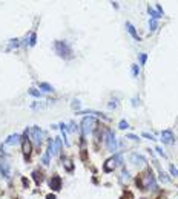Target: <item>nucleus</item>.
I'll list each match as a JSON object with an SVG mask.
<instances>
[{"instance_id": "nucleus-22", "label": "nucleus", "mask_w": 178, "mask_h": 199, "mask_svg": "<svg viewBox=\"0 0 178 199\" xmlns=\"http://www.w3.org/2000/svg\"><path fill=\"white\" fill-rule=\"evenodd\" d=\"M32 176H34V179H35V182H37V184H40V182H42V179H43V178H42V173H39L37 170H35V171H32Z\"/></svg>"}, {"instance_id": "nucleus-28", "label": "nucleus", "mask_w": 178, "mask_h": 199, "mask_svg": "<svg viewBox=\"0 0 178 199\" xmlns=\"http://www.w3.org/2000/svg\"><path fill=\"white\" fill-rule=\"evenodd\" d=\"M147 60V55L146 54H140V64H144Z\"/></svg>"}, {"instance_id": "nucleus-6", "label": "nucleus", "mask_w": 178, "mask_h": 199, "mask_svg": "<svg viewBox=\"0 0 178 199\" xmlns=\"http://www.w3.org/2000/svg\"><path fill=\"white\" fill-rule=\"evenodd\" d=\"M31 136H32L34 144L40 147L42 142H43V132H42V129L39 126H32V129H31Z\"/></svg>"}, {"instance_id": "nucleus-16", "label": "nucleus", "mask_w": 178, "mask_h": 199, "mask_svg": "<svg viewBox=\"0 0 178 199\" xmlns=\"http://www.w3.org/2000/svg\"><path fill=\"white\" fill-rule=\"evenodd\" d=\"M39 87H40V90H43V92H52V86L48 84V83H39Z\"/></svg>"}, {"instance_id": "nucleus-29", "label": "nucleus", "mask_w": 178, "mask_h": 199, "mask_svg": "<svg viewBox=\"0 0 178 199\" xmlns=\"http://www.w3.org/2000/svg\"><path fill=\"white\" fill-rule=\"evenodd\" d=\"M143 136H144V138H149L150 141H155V136H154V135H150V133H147V132H144Z\"/></svg>"}, {"instance_id": "nucleus-24", "label": "nucleus", "mask_w": 178, "mask_h": 199, "mask_svg": "<svg viewBox=\"0 0 178 199\" xmlns=\"http://www.w3.org/2000/svg\"><path fill=\"white\" fill-rule=\"evenodd\" d=\"M118 127H120L121 130H124V129H128V127H129V123L126 121V119H121V121L118 123Z\"/></svg>"}, {"instance_id": "nucleus-19", "label": "nucleus", "mask_w": 178, "mask_h": 199, "mask_svg": "<svg viewBox=\"0 0 178 199\" xmlns=\"http://www.w3.org/2000/svg\"><path fill=\"white\" fill-rule=\"evenodd\" d=\"M19 45H20V40H19V38H12V40H9V49L19 48Z\"/></svg>"}, {"instance_id": "nucleus-2", "label": "nucleus", "mask_w": 178, "mask_h": 199, "mask_svg": "<svg viewBox=\"0 0 178 199\" xmlns=\"http://www.w3.org/2000/svg\"><path fill=\"white\" fill-rule=\"evenodd\" d=\"M143 190L149 189V190H155L157 189V182H155V178H154V173H152V170H147L144 176H143V184H141Z\"/></svg>"}, {"instance_id": "nucleus-11", "label": "nucleus", "mask_w": 178, "mask_h": 199, "mask_svg": "<svg viewBox=\"0 0 178 199\" xmlns=\"http://www.w3.org/2000/svg\"><path fill=\"white\" fill-rule=\"evenodd\" d=\"M19 141H20V135H19V133H12V135H9V136L5 139V142H3L2 145H16Z\"/></svg>"}, {"instance_id": "nucleus-13", "label": "nucleus", "mask_w": 178, "mask_h": 199, "mask_svg": "<svg viewBox=\"0 0 178 199\" xmlns=\"http://www.w3.org/2000/svg\"><path fill=\"white\" fill-rule=\"evenodd\" d=\"M126 29H128V32L132 35V38H135V40H138V42H140V35L137 34V31H135V26H134L131 22H126Z\"/></svg>"}, {"instance_id": "nucleus-15", "label": "nucleus", "mask_w": 178, "mask_h": 199, "mask_svg": "<svg viewBox=\"0 0 178 199\" xmlns=\"http://www.w3.org/2000/svg\"><path fill=\"white\" fill-rule=\"evenodd\" d=\"M147 12H149V14L152 16V19H155V20H158V19L161 17V14H160V12H158V11H155L154 8H150V6L147 8Z\"/></svg>"}, {"instance_id": "nucleus-34", "label": "nucleus", "mask_w": 178, "mask_h": 199, "mask_svg": "<svg viewBox=\"0 0 178 199\" xmlns=\"http://www.w3.org/2000/svg\"><path fill=\"white\" fill-rule=\"evenodd\" d=\"M155 8H157V11L160 12V14H163V8H161V5H158V3H155Z\"/></svg>"}, {"instance_id": "nucleus-23", "label": "nucleus", "mask_w": 178, "mask_h": 199, "mask_svg": "<svg viewBox=\"0 0 178 199\" xmlns=\"http://www.w3.org/2000/svg\"><path fill=\"white\" fill-rule=\"evenodd\" d=\"M131 71H132V75H134V77H138V74H140L138 64H132V66H131Z\"/></svg>"}, {"instance_id": "nucleus-17", "label": "nucleus", "mask_w": 178, "mask_h": 199, "mask_svg": "<svg viewBox=\"0 0 178 199\" xmlns=\"http://www.w3.org/2000/svg\"><path fill=\"white\" fill-rule=\"evenodd\" d=\"M28 94L32 95V97H35V98H42V92L37 90V89H34V87H31V89L28 90Z\"/></svg>"}, {"instance_id": "nucleus-5", "label": "nucleus", "mask_w": 178, "mask_h": 199, "mask_svg": "<svg viewBox=\"0 0 178 199\" xmlns=\"http://www.w3.org/2000/svg\"><path fill=\"white\" fill-rule=\"evenodd\" d=\"M94 126H95V118L94 116H86V118H83V121H82L83 136H86V135L91 133L92 129H94Z\"/></svg>"}, {"instance_id": "nucleus-1", "label": "nucleus", "mask_w": 178, "mask_h": 199, "mask_svg": "<svg viewBox=\"0 0 178 199\" xmlns=\"http://www.w3.org/2000/svg\"><path fill=\"white\" fill-rule=\"evenodd\" d=\"M54 49L58 54V57H61V58H71L72 57L71 46L66 42H63V40H57V42L54 43Z\"/></svg>"}, {"instance_id": "nucleus-36", "label": "nucleus", "mask_w": 178, "mask_h": 199, "mask_svg": "<svg viewBox=\"0 0 178 199\" xmlns=\"http://www.w3.org/2000/svg\"><path fill=\"white\" fill-rule=\"evenodd\" d=\"M46 199H55V196H54V195H48Z\"/></svg>"}, {"instance_id": "nucleus-7", "label": "nucleus", "mask_w": 178, "mask_h": 199, "mask_svg": "<svg viewBox=\"0 0 178 199\" xmlns=\"http://www.w3.org/2000/svg\"><path fill=\"white\" fill-rule=\"evenodd\" d=\"M28 133H29V130L26 129L23 138H22V152L25 153V156H29V153H31V142L28 139Z\"/></svg>"}, {"instance_id": "nucleus-4", "label": "nucleus", "mask_w": 178, "mask_h": 199, "mask_svg": "<svg viewBox=\"0 0 178 199\" xmlns=\"http://www.w3.org/2000/svg\"><path fill=\"white\" fill-rule=\"evenodd\" d=\"M105 144L109 152H115L117 150V138H115V133L112 130H108L106 135H105Z\"/></svg>"}, {"instance_id": "nucleus-3", "label": "nucleus", "mask_w": 178, "mask_h": 199, "mask_svg": "<svg viewBox=\"0 0 178 199\" xmlns=\"http://www.w3.org/2000/svg\"><path fill=\"white\" fill-rule=\"evenodd\" d=\"M61 150V139L60 138H54V139H49L48 142V153L52 155V156H58Z\"/></svg>"}, {"instance_id": "nucleus-30", "label": "nucleus", "mask_w": 178, "mask_h": 199, "mask_svg": "<svg viewBox=\"0 0 178 199\" xmlns=\"http://www.w3.org/2000/svg\"><path fill=\"white\" fill-rule=\"evenodd\" d=\"M121 175H123V179H129V171H128V170H124V168H123Z\"/></svg>"}, {"instance_id": "nucleus-31", "label": "nucleus", "mask_w": 178, "mask_h": 199, "mask_svg": "<svg viewBox=\"0 0 178 199\" xmlns=\"http://www.w3.org/2000/svg\"><path fill=\"white\" fill-rule=\"evenodd\" d=\"M171 173H172L174 176H177V175H178V168H175L174 165H171Z\"/></svg>"}, {"instance_id": "nucleus-10", "label": "nucleus", "mask_w": 178, "mask_h": 199, "mask_svg": "<svg viewBox=\"0 0 178 199\" xmlns=\"http://www.w3.org/2000/svg\"><path fill=\"white\" fill-rule=\"evenodd\" d=\"M0 173L5 179H9V175H11V170H9V164L6 161H2L0 162Z\"/></svg>"}, {"instance_id": "nucleus-18", "label": "nucleus", "mask_w": 178, "mask_h": 199, "mask_svg": "<svg viewBox=\"0 0 178 199\" xmlns=\"http://www.w3.org/2000/svg\"><path fill=\"white\" fill-rule=\"evenodd\" d=\"M157 28H158V22L155 19H150L149 20V29L150 31H157Z\"/></svg>"}, {"instance_id": "nucleus-33", "label": "nucleus", "mask_w": 178, "mask_h": 199, "mask_svg": "<svg viewBox=\"0 0 178 199\" xmlns=\"http://www.w3.org/2000/svg\"><path fill=\"white\" fill-rule=\"evenodd\" d=\"M140 104V100H137V98H134L132 100V106H134V107H137V106Z\"/></svg>"}, {"instance_id": "nucleus-21", "label": "nucleus", "mask_w": 178, "mask_h": 199, "mask_svg": "<svg viewBox=\"0 0 178 199\" xmlns=\"http://www.w3.org/2000/svg\"><path fill=\"white\" fill-rule=\"evenodd\" d=\"M49 156H51V155H49L48 152L43 153V156H42V164H43V165H49Z\"/></svg>"}, {"instance_id": "nucleus-27", "label": "nucleus", "mask_w": 178, "mask_h": 199, "mask_svg": "<svg viewBox=\"0 0 178 199\" xmlns=\"http://www.w3.org/2000/svg\"><path fill=\"white\" fill-rule=\"evenodd\" d=\"M108 107H109V109H115V107H117V100H112V101H109Z\"/></svg>"}, {"instance_id": "nucleus-32", "label": "nucleus", "mask_w": 178, "mask_h": 199, "mask_svg": "<svg viewBox=\"0 0 178 199\" xmlns=\"http://www.w3.org/2000/svg\"><path fill=\"white\" fill-rule=\"evenodd\" d=\"M155 150H157V152H158V153H160V155L163 156V158H166V153H164V152H163V149H161V147H157Z\"/></svg>"}, {"instance_id": "nucleus-9", "label": "nucleus", "mask_w": 178, "mask_h": 199, "mask_svg": "<svg viewBox=\"0 0 178 199\" xmlns=\"http://www.w3.org/2000/svg\"><path fill=\"white\" fill-rule=\"evenodd\" d=\"M49 187L54 192H58L61 189V178L58 175H54L52 178H51V181H49Z\"/></svg>"}, {"instance_id": "nucleus-20", "label": "nucleus", "mask_w": 178, "mask_h": 199, "mask_svg": "<svg viewBox=\"0 0 178 199\" xmlns=\"http://www.w3.org/2000/svg\"><path fill=\"white\" fill-rule=\"evenodd\" d=\"M37 43V34L35 32H31L29 34V46H34Z\"/></svg>"}, {"instance_id": "nucleus-12", "label": "nucleus", "mask_w": 178, "mask_h": 199, "mask_svg": "<svg viewBox=\"0 0 178 199\" xmlns=\"http://www.w3.org/2000/svg\"><path fill=\"white\" fill-rule=\"evenodd\" d=\"M131 162H132V164H137V165H141V164H146V158H144L143 155L132 153V155H131Z\"/></svg>"}, {"instance_id": "nucleus-14", "label": "nucleus", "mask_w": 178, "mask_h": 199, "mask_svg": "<svg viewBox=\"0 0 178 199\" xmlns=\"http://www.w3.org/2000/svg\"><path fill=\"white\" fill-rule=\"evenodd\" d=\"M114 165H115V161H114V158H111V159H108V161L105 162L103 170L106 171V173H111V171L114 170Z\"/></svg>"}, {"instance_id": "nucleus-35", "label": "nucleus", "mask_w": 178, "mask_h": 199, "mask_svg": "<svg viewBox=\"0 0 178 199\" xmlns=\"http://www.w3.org/2000/svg\"><path fill=\"white\" fill-rule=\"evenodd\" d=\"M128 138H129V139H134V141H138V136H135V135H132V133H129Z\"/></svg>"}, {"instance_id": "nucleus-25", "label": "nucleus", "mask_w": 178, "mask_h": 199, "mask_svg": "<svg viewBox=\"0 0 178 199\" xmlns=\"http://www.w3.org/2000/svg\"><path fill=\"white\" fill-rule=\"evenodd\" d=\"M71 106H72L74 110H79L80 109V100H72V104Z\"/></svg>"}, {"instance_id": "nucleus-26", "label": "nucleus", "mask_w": 178, "mask_h": 199, "mask_svg": "<svg viewBox=\"0 0 178 199\" xmlns=\"http://www.w3.org/2000/svg\"><path fill=\"white\" fill-rule=\"evenodd\" d=\"M160 179H161V181H164V182H169V178L166 176V173H164L163 170H160Z\"/></svg>"}, {"instance_id": "nucleus-8", "label": "nucleus", "mask_w": 178, "mask_h": 199, "mask_svg": "<svg viewBox=\"0 0 178 199\" xmlns=\"http://www.w3.org/2000/svg\"><path fill=\"white\" fill-rule=\"evenodd\" d=\"M161 141L164 144H174L175 142V138H174V133H172V130H163L161 132Z\"/></svg>"}]
</instances>
